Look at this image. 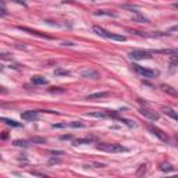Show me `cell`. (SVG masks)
I'll use <instances>...</instances> for the list:
<instances>
[{
    "mask_svg": "<svg viewBox=\"0 0 178 178\" xmlns=\"http://www.w3.org/2000/svg\"><path fill=\"white\" fill-rule=\"evenodd\" d=\"M29 142H31V143H33V145H42V143H45V142H46V139H45V138H42V136H32L31 139H29Z\"/></svg>",
    "mask_w": 178,
    "mask_h": 178,
    "instance_id": "obj_13",
    "label": "cell"
},
{
    "mask_svg": "<svg viewBox=\"0 0 178 178\" xmlns=\"http://www.w3.org/2000/svg\"><path fill=\"white\" fill-rule=\"evenodd\" d=\"M21 118H23V120H27V121L36 120V118H38V111H33V110L24 111V113H21Z\"/></svg>",
    "mask_w": 178,
    "mask_h": 178,
    "instance_id": "obj_7",
    "label": "cell"
},
{
    "mask_svg": "<svg viewBox=\"0 0 178 178\" xmlns=\"http://www.w3.org/2000/svg\"><path fill=\"white\" fill-rule=\"evenodd\" d=\"M31 81L35 85H46L47 84V79H45L43 77H32Z\"/></svg>",
    "mask_w": 178,
    "mask_h": 178,
    "instance_id": "obj_12",
    "label": "cell"
},
{
    "mask_svg": "<svg viewBox=\"0 0 178 178\" xmlns=\"http://www.w3.org/2000/svg\"><path fill=\"white\" fill-rule=\"evenodd\" d=\"M120 120H121L123 123H125L128 127H134V123H132V121H130V120H125V118H120Z\"/></svg>",
    "mask_w": 178,
    "mask_h": 178,
    "instance_id": "obj_25",
    "label": "cell"
},
{
    "mask_svg": "<svg viewBox=\"0 0 178 178\" xmlns=\"http://www.w3.org/2000/svg\"><path fill=\"white\" fill-rule=\"evenodd\" d=\"M139 113L145 117V118H147V120H152V121H157V120H159V114L147 107H142L139 110Z\"/></svg>",
    "mask_w": 178,
    "mask_h": 178,
    "instance_id": "obj_5",
    "label": "cell"
},
{
    "mask_svg": "<svg viewBox=\"0 0 178 178\" xmlns=\"http://www.w3.org/2000/svg\"><path fill=\"white\" fill-rule=\"evenodd\" d=\"M0 93H3V95H6V93H8V91L6 89V88H3V86H0Z\"/></svg>",
    "mask_w": 178,
    "mask_h": 178,
    "instance_id": "obj_26",
    "label": "cell"
},
{
    "mask_svg": "<svg viewBox=\"0 0 178 178\" xmlns=\"http://www.w3.org/2000/svg\"><path fill=\"white\" fill-rule=\"evenodd\" d=\"M20 29H23V31L25 32H29V33H32V35H36V36H40V38H47V39H50L49 36H46L45 33H40V32L38 31H33V29H29V28H27V27H18Z\"/></svg>",
    "mask_w": 178,
    "mask_h": 178,
    "instance_id": "obj_10",
    "label": "cell"
},
{
    "mask_svg": "<svg viewBox=\"0 0 178 178\" xmlns=\"http://www.w3.org/2000/svg\"><path fill=\"white\" fill-rule=\"evenodd\" d=\"M132 20H134V21H138V23H147V18L139 16V13H136V14H135V17H134Z\"/></svg>",
    "mask_w": 178,
    "mask_h": 178,
    "instance_id": "obj_17",
    "label": "cell"
},
{
    "mask_svg": "<svg viewBox=\"0 0 178 178\" xmlns=\"http://www.w3.org/2000/svg\"><path fill=\"white\" fill-rule=\"evenodd\" d=\"M147 130L152 132L153 135H156V136H157V138H159L160 140H163V142H167V140H168V136H167V134H164V132H163L160 128H157V127H153V125H149V127H147Z\"/></svg>",
    "mask_w": 178,
    "mask_h": 178,
    "instance_id": "obj_6",
    "label": "cell"
},
{
    "mask_svg": "<svg viewBox=\"0 0 178 178\" xmlns=\"http://www.w3.org/2000/svg\"><path fill=\"white\" fill-rule=\"evenodd\" d=\"M143 171H146V166H145V164H142V166H140V168H139V171L136 173V175H142V173H143Z\"/></svg>",
    "mask_w": 178,
    "mask_h": 178,
    "instance_id": "obj_24",
    "label": "cell"
},
{
    "mask_svg": "<svg viewBox=\"0 0 178 178\" xmlns=\"http://www.w3.org/2000/svg\"><path fill=\"white\" fill-rule=\"evenodd\" d=\"M8 13H7V10L3 7V6H0V17H6Z\"/></svg>",
    "mask_w": 178,
    "mask_h": 178,
    "instance_id": "obj_23",
    "label": "cell"
},
{
    "mask_svg": "<svg viewBox=\"0 0 178 178\" xmlns=\"http://www.w3.org/2000/svg\"><path fill=\"white\" fill-rule=\"evenodd\" d=\"M160 170L162 171H173L174 168H173L171 164H166V163H163L162 166H160Z\"/></svg>",
    "mask_w": 178,
    "mask_h": 178,
    "instance_id": "obj_18",
    "label": "cell"
},
{
    "mask_svg": "<svg viewBox=\"0 0 178 178\" xmlns=\"http://www.w3.org/2000/svg\"><path fill=\"white\" fill-rule=\"evenodd\" d=\"M0 57H1V59H10L8 54H0Z\"/></svg>",
    "mask_w": 178,
    "mask_h": 178,
    "instance_id": "obj_28",
    "label": "cell"
},
{
    "mask_svg": "<svg viewBox=\"0 0 178 178\" xmlns=\"http://www.w3.org/2000/svg\"><path fill=\"white\" fill-rule=\"evenodd\" d=\"M0 121H1V123H4V124L10 125V127H16V128L21 127V124H20V123H17V121H14V120H10V118H6V117L0 118Z\"/></svg>",
    "mask_w": 178,
    "mask_h": 178,
    "instance_id": "obj_11",
    "label": "cell"
},
{
    "mask_svg": "<svg viewBox=\"0 0 178 178\" xmlns=\"http://www.w3.org/2000/svg\"><path fill=\"white\" fill-rule=\"evenodd\" d=\"M95 140V138H85V139H77L74 140V145H82V143H91V142H93Z\"/></svg>",
    "mask_w": 178,
    "mask_h": 178,
    "instance_id": "obj_16",
    "label": "cell"
},
{
    "mask_svg": "<svg viewBox=\"0 0 178 178\" xmlns=\"http://www.w3.org/2000/svg\"><path fill=\"white\" fill-rule=\"evenodd\" d=\"M93 14H95V16H107V17H116L117 16V14H114V13L106 11V10H98V11H95Z\"/></svg>",
    "mask_w": 178,
    "mask_h": 178,
    "instance_id": "obj_14",
    "label": "cell"
},
{
    "mask_svg": "<svg viewBox=\"0 0 178 178\" xmlns=\"http://www.w3.org/2000/svg\"><path fill=\"white\" fill-rule=\"evenodd\" d=\"M54 75H70V71L60 70V68H57V70L54 71Z\"/></svg>",
    "mask_w": 178,
    "mask_h": 178,
    "instance_id": "obj_19",
    "label": "cell"
},
{
    "mask_svg": "<svg viewBox=\"0 0 178 178\" xmlns=\"http://www.w3.org/2000/svg\"><path fill=\"white\" fill-rule=\"evenodd\" d=\"M134 67V70L136 71L138 74H140V75H143V77L146 78H155L159 75V72L155 70H150V68H145V67H142V65H138V64H134L132 65Z\"/></svg>",
    "mask_w": 178,
    "mask_h": 178,
    "instance_id": "obj_3",
    "label": "cell"
},
{
    "mask_svg": "<svg viewBox=\"0 0 178 178\" xmlns=\"http://www.w3.org/2000/svg\"><path fill=\"white\" fill-rule=\"evenodd\" d=\"M92 29H93V32H95V33H98L99 36H102V38L113 39V40H118V42H125V36H123V35H116V33H111V32L106 31V29H103L102 27L95 25Z\"/></svg>",
    "mask_w": 178,
    "mask_h": 178,
    "instance_id": "obj_2",
    "label": "cell"
},
{
    "mask_svg": "<svg viewBox=\"0 0 178 178\" xmlns=\"http://www.w3.org/2000/svg\"><path fill=\"white\" fill-rule=\"evenodd\" d=\"M13 1H16V3H18V4H23V6H27V3H25L24 0H13Z\"/></svg>",
    "mask_w": 178,
    "mask_h": 178,
    "instance_id": "obj_27",
    "label": "cell"
},
{
    "mask_svg": "<svg viewBox=\"0 0 178 178\" xmlns=\"http://www.w3.org/2000/svg\"><path fill=\"white\" fill-rule=\"evenodd\" d=\"M96 147H98V150L107 152V153H121V152L128 150L127 147H124L123 145H118V143H100Z\"/></svg>",
    "mask_w": 178,
    "mask_h": 178,
    "instance_id": "obj_1",
    "label": "cell"
},
{
    "mask_svg": "<svg viewBox=\"0 0 178 178\" xmlns=\"http://www.w3.org/2000/svg\"><path fill=\"white\" fill-rule=\"evenodd\" d=\"M108 93L107 92H96L92 95H88L86 96V100H95V99H103V98H107Z\"/></svg>",
    "mask_w": 178,
    "mask_h": 178,
    "instance_id": "obj_9",
    "label": "cell"
},
{
    "mask_svg": "<svg viewBox=\"0 0 178 178\" xmlns=\"http://www.w3.org/2000/svg\"><path fill=\"white\" fill-rule=\"evenodd\" d=\"M61 139H71L70 135H67V136H61Z\"/></svg>",
    "mask_w": 178,
    "mask_h": 178,
    "instance_id": "obj_29",
    "label": "cell"
},
{
    "mask_svg": "<svg viewBox=\"0 0 178 178\" xmlns=\"http://www.w3.org/2000/svg\"><path fill=\"white\" fill-rule=\"evenodd\" d=\"M162 88H163V91H166V92L171 93V95H175V91H173V88H171V86H166V85H162Z\"/></svg>",
    "mask_w": 178,
    "mask_h": 178,
    "instance_id": "obj_20",
    "label": "cell"
},
{
    "mask_svg": "<svg viewBox=\"0 0 178 178\" xmlns=\"http://www.w3.org/2000/svg\"><path fill=\"white\" fill-rule=\"evenodd\" d=\"M163 111H164V114L170 116L171 118H174V120H177V118H178L177 114H175V111H174L173 108H170V107H164V108H163Z\"/></svg>",
    "mask_w": 178,
    "mask_h": 178,
    "instance_id": "obj_15",
    "label": "cell"
},
{
    "mask_svg": "<svg viewBox=\"0 0 178 178\" xmlns=\"http://www.w3.org/2000/svg\"><path fill=\"white\" fill-rule=\"evenodd\" d=\"M14 145H16V146H23V147L28 146L25 140H14Z\"/></svg>",
    "mask_w": 178,
    "mask_h": 178,
    "instance_id": "obj_21",
    "label": "cell"
},
{
    "mask_svg": "<svg viewBox=\"0 0 178 178\" xmlns=\"http://www.w3.org/2000/svg\"><path fill=\"white\" fill-rule=\"evenodd\" d=\"M81 75L84 78H91V79H99L100 78V74L95 70H85L81 72Z\"/></svg>",
    "mask_w": 178,
    "mask_h": 178,
    "instance_id": "obj_8",
    "label": "cell"
},
{
    "mask_svg": "<svg viewBox=\"0 0 178 178\" xmlns=\"http://www.w3.org/2000/svg\"><path fill=\"white\" fill-rule=\"evenodd\" d=\"M123 8H125V10H131L132 13H135V14L138 13V11H136V7H134V6H128V4H124V6H123Z\"/></svg>",
    "mask_w": 178,
    "mask_h": 178,
    "instance_id": "obj_22",
    "label": "cell"
},
{
    "mask_svg": "<svg viewBox=\"0 0 178 178\" xmlns=\"http://www.w3.org/2000/svg\"><path fill=\"white\" fill-rule=\"evenodd\" d=\"M128 56L132 60H145V59H150L152 53L146 52V50H134V52H130Z\"/></svg>",
    "mask_w": 178,
    "mask_h": 178,
    "instance_id": "obj_4",
    "label": "cell"
}]
</instances>
